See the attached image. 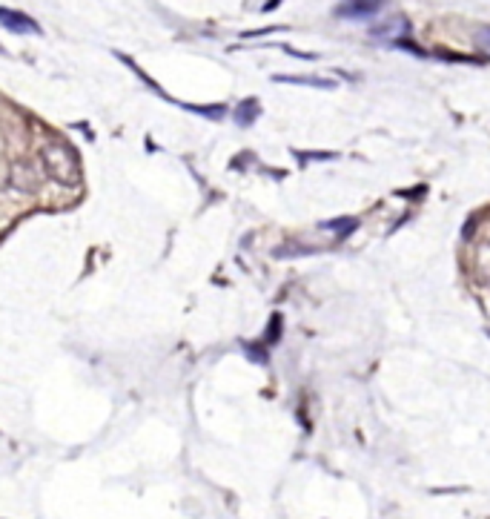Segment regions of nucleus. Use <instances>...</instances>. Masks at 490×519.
<instances>
[{
    "label": "nucleus",
    "mask_w": 490,
    "mask_h": 519,
    "mask_svg": "<svg viewBox=\"0 0 490 519\" xmlns=\"http://www.w3.org/2000/svg\"><path fill=\"white\" fill-rule=\"evenodd\" d=\"M324 230H330V233H335V235H347V233H353L356 227H358V221L356 219H335V221H327V224H321Z\"/></svg>",
    "instance_id": "39448f33"
},
{
    "label": "nucleus",
    "mask_w": 490,
    "mask_h": 519,
    "mask_svg": "<svg viewBox=\"0 0 490 519\" xmlns=\"http://www.w3.org/2000/svg\"><path fill=\"white\" fill-rule=\"evenodd\" d=\"M379 12H382V4H344V6H339V15L347 20H370Z\"/></svg>",
    "instance_id": "20e7f679"
},
{
    "label": "nucleus",
    "mask_w": 490,
    "mask_h": 519,
    "mask_svg": "<svg viewBox=\"0 0 490 519\" xmlns=\"http://www.w3.org/2000/svg\"><path fill=\"white\" fill-rule=\"evenodd\" d=\"M407 35H410L407 18H393V20H384L382 26H373V38H379V41H399Z\"/></svg>",
    "instance_id": "f03ea898"
},
{
    "label": "nucleus",
    "mask_w": 490,
    "mask_h": 519,
    "mask_svg": "<svg viewBox=\"0 0 490 519\" xmlns=\"http://www.w3.org/2000/svg\"><path fill=\"white\" fill-rule=\"evenodd\" d=\"M476 41H479L482 49L490 52V26H482V29H479V32H476Z\"/></svg>",
    "instance_id": "423d86ee"
},
{
    "label": "nucleus",
    "mask_w": 490,
    "mask_h": 519,
    "mask_svg": "<svg viewBox=\"0 0 490 519\" xmlns=\"http://www.w3.org/2000/svg\"><path fill=\"white\" fill-rule=\"evenodd\" d=\"M0 20H4V26L9 29V32H18V35H38V23L29 20L26 15H18L12 9H0Z\"/></svg>",
    "instance_id": "7ed1b4c3"
},
{
    "label": "nucleus",
    "mask_w": 490,
    "mask_h": 519,
    "mask_svg": "<svg viewBox=\"0 0 490 519\" xmlns=\"http://www.w3.org/2000/svg\"><path fill=\"white\" fill-rule=\"evenodd\" d=\"M43 167L57 184H75L78 181V161L66 144H49L43 149Z\"/></svg>",
    "instance_id": "f257e3e1"
}]
</instances>
